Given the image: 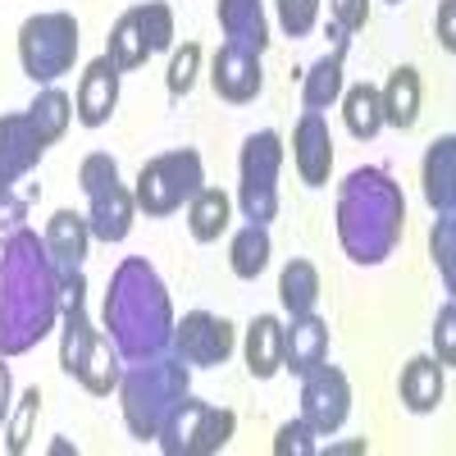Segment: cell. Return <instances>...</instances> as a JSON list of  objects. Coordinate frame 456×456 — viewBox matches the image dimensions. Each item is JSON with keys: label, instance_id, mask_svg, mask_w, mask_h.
Instances as JSON below:
<instances>
[{"label": "cell", "instance_id": "obj_30", "mask_svg": "<svg viewBox=\"0 0 456 456\" xmlns=\"http://www.w3.org/2000/svg\"><path fill=\"white\" fill-rule=\"evenodd\" d=\"M23 114L32 119V128L42 133V142H46V146H55V142L69 133V119H73V101H69L60 87H42V92H37V101H32Z\"/></svg>", "mask_w": 456, "mask_h": 456}, {"label": "cell", "instance_id": "obj_6", "mask_svg": "<svg viewBox=\"0 0 456 456\" xmlns=\"http://www.w3.org/2000/svg\"><path fill=\"white\" fill-rule=\"evenodd\" d=\"M78 187L87 197V228H92V238L124 242L133 233L137 201H133V187H124V178H119V160L105 156V151H92V156L78 165Z\"/></svg>", "mask_w": 456, "mask_h": 456}, {"label": "cell", "instance_id": "obj_33", "mask_svg": "<svg viewBox=\"0 0 456 456\" xmlns=\"http://www.w3.org/2000/svg\"><path fill=\"white\" fill-rule=\"evenodd\" d=\"M37 415H42V388L32 384V388L19 397V411H14V420H10V438H5V452H10V456H23V452H28Z\"/></svg>", "mask_w": 456, "mask_h": 456}, {"label": "cell", "instance_id": "obj_8", "mask_svg": "<svg viewBox=\"0 0 456 456\" xmlns=\"http://www.w3.org/2000/svg\"><path fill=\"white\" fill-rule=\"evenodd\" d=\"M279 169H283V137L274 128H260L242 142L238 156V206L247 224L279 219Z\"/></svg>", "mask_w": 456, "mask_h": 456}, {"label": "cell", "instance_id": "obj_36", "mask_svg": "<svg viewBox=\"0 0 456 456\" xmlns=\"http://www.w3.org/2000/svg\"><path fill=\"white\" fill-rule=\"evenodd\" d=\"M279 5V23L288 37H311L320 23V0H274Z\"/></svg>", "mask_w": 456, "mask_h": 456}, {"label": "cell", "instance_id": "obj_26", "mask_svg": "<svg viewBox=\"0 0 456 456\" xmlns=\"http://www.w3.org/2000/svg\"><path fill=\"white\" fill-rule=\"evenodd\" d=\"M265 265H270V228L265 224H247L233 233V247H228V270L238 279L256 283L265 274Z\"/></svg>", "mask_w": 456, "mask_h": 456}, {"label": "cell", "instance_id": "obj_11", "mask_svg": "<svg viewBox=\"0 0 456 456\" xmlns=\"http://www.w3.org/2000/svg\"><path fill=\"white\" fill-rule=\"evenodd\" d=\"M233 347H238V329L224 315L192 311V315H183V324H174V352L192 370L224 365L228 356H233Z\"/></svg>", "mask_w": 456, "mask_h": 456}, {"label": "cell", "instance_id": "obj_43", "mask_svg": "<svg viewBox=\"0 0 456 456\" xmlns=\"http://www.w3.org/2000/svg\"><path fill=\"white\" fill-rule=\"evenodd\" d=\"M388 5H402V0H388Z\"/></svg>", "mask_w": 456, "mask_h": 456}, {"label": "cell", "instance_id": "obj_9", "mask_svg": "<svg viewBox=\"0 0 456 456\" xmlns=\"http://www.w3.org/2000/svg\"><path fill=\"white\" fill-rule=\"evenodd\" d=\"M233 429H238V415L228 406H210V402H197L187 393L174 406V415L160 425L156 443L165 456H210V452L228 447Z\"/></svg>", "mask_w": 456, "mask_h": 456}, {"label": "cell", "instance_id": "obj_10", "mask_svg": "<svg viewBox=\"0 0 456 456\" xmlns=\"http://www.w3.org/2000/svg\"><path fill=\"white\" fill-rule=\"evenodd\" d=\"M352 415V384L338 365H315L311 374H301V420L315 434H338Z\"/></svg>", "mask_w": 456, "mask_h": 456}, {"label": "cell", "instance_id": "obj_14", "mask_svg": "<svg viewBox=\"0 0 456 456\" xmlns=\"http://www.w3.org/2000/svg\"><path fill=\"white\" fill-rule=\"evenodd\" d=\"M210 87H215V96L228 101V105H247V101H256L260 87H265L260 55L238 51V46H219V51H215V64H210Z\"/></svg>", "mask_w": 456, "mask_h": 456}, {"label": "cell", "instance_id": "obj_20", "mask_svg": "<svg viewBox=\"0 0 456 456\" xmlns=\"http://www.w3.org/2000/svg\"><path fill=\"white\" fill-rule=\"evenodd\" d=\"M425 201L434 215H456V137H438L425 151Z\"/></svg>", "mask_w": 456, "mask_h": 456}, {"label": "cell", "instance_id": "obj_13", "mask_svg": "<svg viewBox=\"0 0 456 456\" xmlns=\"http://www.w3.org/2000/svg\"><path fill=\"white\" fill-rule=\"evenodd\" d=\"M292 165L301 174L306 187H324L329 183V169H333V133H329V119L315 110H306L292 128Z\"/></svg>", "mask_w": 456, "mask_h": 456}, {"label": "cell", "instance_id": "obj_2", "mask_svg": "<svg viewBox=\"0 0 456 456\" xmlns=\"http://www.w3.org/2000/svg\"><path fill=\"white\" fill-rule=\"evenodd\" d=\"M174 301L165 279L156 274V265L146 256H128L114 265L105 306H101V333L114 342V352L124 356V365L165 356L174 347Z\"/></svg>", "mask_w": 456, "mask_h": 456}, {"label": "cell", "instance_id": "obj_34", "mask_svg": "<svg viewBox=\"0 0 456 456\" xmlns=\"http://www.w3.org/2000/svg\"><path fill=\"white\" fill-rule=\"evenodd\" d=\"M197 69H201V46H197V42H183V51H174L169 73H165V87H169V96H174V101H183L187 92H192Z\"/></svg>", "mask_w": 456, "mask_h": 456}, {"label": "cell", "instance_id": "obj_5", "mask_svg": "<svg viewBox=\"0 0 456 456\" xmlns=\"http://www.w3.org/2000/svg\"><path fill=\"white\" fill-rule=\"evenodd\" d=\"M206 187V165H201V151L192 146H178L165 151V156H151L137 169V187H133V201L146 219H165L174 210H183L197 192Z\"/></svg>", "mask_w": 456, "mask_h": 456}, {"label": "cell", "instance_id": "obj_38", "mask_svg": "<svg viewBox=\"0 0 456 456\" xmlns=\"http://www.w3.org/2000/svg\"><path fill=\"white\" fill-rule=\"evenodd\" d=\"M329 14H333V28L342 37H352L370 23V0H329Z\"/></svg>", "mask_w": 456, "mask_h": 456}, {"label": "cell", "instance_id": "obj_15", "mask_svg": "<svg viewBox=\"0 0 456 456\" xmlns=\"http://www.w3.org/2000/svg\"><path fill=\"white\" fill-rule=\"evenodd\" d=\"M114 105H119V69H114L110 55H96L83 69V83H78V101H73V114H78L83 128H105Z\"/></svg>", "mask_w": 456, "mask_h": 456}, {"label": "cell", "instance_id": "obj_25", "mask_svg": "<svg viewBox=\"0 0 456 456\" xmlns=\"http://www.w3.org/2000/svg\"><path fill=\"white\" fill-rule=\"evenodd\" d=\"M228 219H233V201L219 187H201L187 201V228H192L197 242H219V233H228Z\"/></svg>", "mask_w": 456, "mask_h": 456}, {"label": "cell", "instance_id": "obj_37", "mask_svg": "<svg viewBox=\"0 0 456 456\" xmlns=\"http://www.w3.org/2000/svg\"><path fill=\"white\" fill-rule=\"evenodd\" d=\"M434 347H438V365H456V301H443V311L434 320Z\"/></svg>", "mask_w": 456, "mask_h": 456}, {"label": "cell", "instance_id": "obj_7", "mask_svg": "<svg viewBox=\"0 0 456 456\" xmlns=\"http://www.w3.org/2000/svg\"><path fill=\"white\" fill-rule=\"evenodd\" d=\"M78 60V19L69 10H46L32 14L19 28V64L32 83H55Z\"/></svg>", "mask_w": 456, "mask_h": 456}, {"label": "cell", "instance_id": "obj_23", "mask_svg": "<svg viewBox=\"0 0 456 456\" xmlns=\"http://www.w3.org/2000/svg\"><path fill=\"white\" fill-rule=\"evenodd\" d=\"M379 101H384V124L393 128H415V119H420V73H415L411 64H397L388 73L384 92H379Z\"/></svg>", "mask_w": 456, "mask_h": 456}, {"label": "cell", "instance_id": "obj_12", "mask_svg": "<svg viewBox=\"0 0 456 456\" xmlns=\"http://www.w3.org/2000/svg\"><path fill=\"white\" fill-rule=\"evenodd\" d=\"M46 156L42 133L32 128L28 114H0V187H14L28 178Z\"/></svg>", "mask_w": 456, "mask_h": 456}, {"label": "cell", "instance_id": "obj_17", "mask_svg": "<svg viewBox=\"0 0 456 456\" xmlns=\"http://www.w3.org/2000/svg\"><path fill=\"white\" fill-rule=\"evenodd\" d=\"M324 361H329V324L315 311L292 315V324H283V370L301 379Z\"/></svg>", "mask_w": 456, "mask_h": 456}, {"label": "cell", "instance_id": "obj_29", "mask_svg": "<svg viewBox=\"0 0 456 456\" xmlns=\"http://www.w3.org/2000/svg\"><path fill=\"white\" fill-rule=\"evenodd\" d=\"M119 379H124V356L114 352V342L101 333L96 347H92V356H87V365L78 370V384H83L92 397H110L114 388H119Z\"/></svg>", "mask_w": 456, "mask_h": 456}, {"label": "cell", "instance_id": "obj_22", "mask_svg": "<svg viewBox=\"0 0 456 456\" xmlns=\"http://www.w3.org/2000/svg\"><path fill=\"white\" fill-rule=\"evenodd\" d=\"M342 64H347V37L342 42H333L329 55H320L311 69H306V78H301V105L306 110H329L338 96H342Z\"/></svg>", "mask_w": 456, "mask_h": 456}, {"label": "cell", "instance_id": "obj_41", "mask_svg": "<svg viewBox=\"0 0 456 456\" xmlns=\"http://www.w3.org/2000/svg\"><path fill=\"white\" fill-rule=\"evenodd\" d=\"M10 393H14V379H10V365L0 356V425L10 420Z\"/></svg>", "mask_w": 456, "mask_h": 456}, {"label": "cell", "instance_id": "obj_39", "mask_svg": "<svg viewBox=\"0 0 456 456\" xmlns=\"http://www.w3.org/2000/svg\"><path fill=\"white\" fill-rule=\"evenodd\" d=\"M32 197H37V187H32V192H23V197L14 192V187H0V233H14V228H23Z\"/></svg>", "mask_w": 456, "mask_h": 456}, {"label": "cell", "instance_id": "obj_3", "mask_svg": "<svg viewBox=\"0 0 456 456\" xmlns=\"http://www.w3.org/2000/svg\"><path fill=\"white\" fill-rule=\"evenodd\" d=\"M338 242L352 265H384L406 233V197L402 183L384 165H361L338 183L333 197Z\"/></svg>", "mask_w": 456, "mask_h": 456}, {"label": "cell", "instance_id": "obj_27", "mask_svg": "<svg viewBox=\"0 0 456 456\" xmlns=\"http://www.w3.org/2000/svg\"><path fill=\"white\" fill-rule=\"evenodd\" d=\"M279 301H283L288 315L315 311V301H320V270H315L311 260H288L283 265V274H279Z\"/></svg>", "mask_w": 456, "mask_h": 456}, {"label": "cell", "instance_id": "obj_40", "mask_svg": "<svg viewBox=\"0 0 456 456\" xmlns=\"http://www.w3.org/2000/svg\"><path fill=\"white\" fill-rule=\"evenodd\" d=\"M452 19H456V0H443V5H438V42H443V51H452V46H456V37H452Z\"/></svg>", "mask_w": 456, "mask_h": 456}, {"label": "cell", "instance_id": "obj_31", "mask_svg": "<svg viewBox=\"0 0 456 456\" xmlns=\"http://www.w3.org/2000/svg\"><path fill=\"white\" fill-rule=\"evenodd\" d=\"M133 14H137V28H142V37H146L151 55L174 51V10L165 5V0H146V5H133Z\"/></svg>", "mask_w": 456, "mask_h": 456}, {"label": "cell", "instance_id": "obj_19", "mask_svg": "<svg viewBox=\"0 0 456 456\" xmlns=\"http://www.w3.org/2000/svg\"><path fill=\"white\" fill-rule=\"evenodd\" d=\"M397 393H402V406H406L411 415H429V411H438V406H443V393H447L443 365H438L434 356H411V361L402 365V384H397Z\"/></svg>", "mask_w": 456, "mask_h": 456}, {"label": "cell", "instance_id": "obj_24", "mask_svg": "<svg viewBox=\"0 0 456 456\" xmlns=\"http://www.w3.org/2000/svg\"><path fill=\"white\" fill-rule=\"evenodd\" d=\"M338 101H342V124H347V133L356 142L379 137V128H384V101H379L374 83H356V87L342 92Z\"/></svg>", "mask_w": 456, "mask_h": 456}, {"label": "cell", "instance_id": "obj_18", "mask_svg": "<svg viewBox=\"0 0 456 456\" xmlns=\"http://www.w3.org/2000/svg\"><path fill=\"white\" fill-rule=\"evenodd\" d=\"M215 14H219L224 46H238V51L265 55V46H270V19H265V5H260V0H219Z\"/></svg>", "mask_w": 456, "mask_h": 456}, {"label": "cell", "instance_id": "obj_32", "mask_svg": "<svg viewBox=\"0 0 456 456\" xmlns=\"http://www.w3.org/2000/svg\"><path fill=\"white\" fill-rule=\"evenodd\" d=\"M429 256L443 274V288H456V215H438L429 228Z\"/></svg>", "mask_w": 456, "mask_h": 456}, {"label": "cell", "instance_id": "obj_35", "mask_svg": "<svg viewBox=\"0 0 456 456\" xmlns=\"http://www.w3.org/2000/svg\"><path fill=\"white\" fill-rule=\"evenodd\" d=\"M315 438H320V434L297 415V420L279 425V434H274V456H315V452H320Z\"/></svg>", "mask_w": 456, "mask_h": 456}, {"label": "cell", "instance_id": "obj_28", "mask_svg": "<svg viewBox=\"0 0 456 456\" xmlns=\"http://www.w3.org/2000/svg\"><path fill=\"white\" fill-rule=\"evenodd\" d=\"M105 55L114 60V69H119V73H133V69H142V64L151 60V46H146V37H142L133 10H124L119 19H114L110 42H105Z\"/></svg>", "mask_w": 456, "mask_h": 456}, {"label": "cell", "instance_id": "obj_21", "mask_svg": "<svg viewBox=\"0 0 456 456\" xmlns=\"http://www.w3.org/2000/svg\"><path fill=\"white\" fill-rule=\"evenodd\" d=\"M247 370L251 379H274L283 370V320L279 315H256L247 324Z\"/></svg>", "mask_w": 456, "mask_h": 456}, {"label": "cell", "instance_id": "obj_1", "mask_svg": "<svg viewBox=\"0 0 456 456\" xmlns=\"http://www.w3.org/2000/svg\"><path fill=\"white\" fill-rule=\"evenodd\" d=\"M60 324V270L32 228L0 233V356H28Z\"/></svg>", "mask_w": 456, "mask_h": 456}, {"label": "cell", "instance_id": "obj_16", "mask_svg": "<svg viewBox=\"0 0 456 456\" xmlns=\"http://www.w3.org/2000/svg\"><path fill=\"white\" fill-rule=\"evenodd\" d=\"M51 260H55V270L60 279L69 274H83V260H87V247H92V228H87V215L78 210H55L51 224H46V233H42Z\"/></svg>", "mask_w": 456, "mask_h": 456}, {"label": "cell", "instance_id": "obj_42", "mask_svg": "<svg viewBox=\"0 0 456 456\" xmlns=\"http://www.w3.org/2000/svg\"><path fill=\"white\" fill-rule=\"evenodd\" d=\"M329 452H370V443H365V438H356V443H333Z\"/></svg>", "mask_w": 456, "mask_h": 456}, {"label": "cell", "instance_id": "obj_4", "mask_svg": "<svg viewBox=\"0 0 456 456\" xmlns=\"http://www.w3.org/2000/svg\"><path fill=\"white\" fill-rule=\"evenodd\" d=\"M119 406H124V425L137 443H156L160 425L174 415V406L192 393V365L183 356H151L124 370L119 379Z\"/></svg>", "mask_w": 456, "mask_h": 456}]
</instances>
